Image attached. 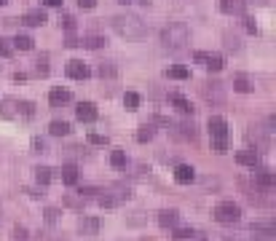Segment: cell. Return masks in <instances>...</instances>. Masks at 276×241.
<instances>
[{
    "instance_id": "cell-1",
    "label": "cell",
    "mask_w": 276,
    "mask_h": 241,
    "mask_svg": "<svg viewBox=\"0 0 276 241\" xmlns=\"http://www.w3.org/2000/svg\"><path fill=\"white\" fill-rule=\"evenodd\" d=\"M113 30L126 40H139L148 35L145 22L139 16H134V14H118V16H113Z\"/></svg>"
},
{
    "instance_id": "cell-2",
    "label": "cell",
    "mask_w": 276,
    "mask_h": 241,
    "mask_svg": "<svg viewBox=\"0 0 276 241\" xmlns=\"http://www.w3.org/2000/svg\"><path fill=\"white\" fill-rule=\"evenodd\" d=\"M188 40H190V32H188V27L180 24V22H172V24H167V27L161 30V43H164V48H169V51L185 48Z\"/></svg>"
},
{
    "instance_id": "cell-3",
    "label": "cell",
    "mask_w": 276,
    "mask_h": 241,
    "mask_svg": "<svg viewBox=\"0 0 276 241\" xmlns=\"http://www.w3.org/2000/svg\"><path fill=\"white\" fill-rule=\"evenodd\" d=\"M209 134H212V150L223 155L228 150V123H225V118L212 115L209 118Z\"/></svg>"
},
{
    "instance_id": "cell-4",
    "label": "cell",
    "mask_w": 276,
    "mask_h": 241,
    "mask_svg": "<svg viewBox=\"0 0 276 241\" xmlns=\"http://www.w3.org/2000/svg\"><path fill=\"white\" fill-rule=\"evenodd\" d=\"M215 220L223 225H233L242 220V209H239V204H233V201H223V204H217L215 207Z\"/></svg>"
},
{
    "instance_id": "cell-5",
    "label": "cell",
    "mask_w": 276,
    "mask_h": 241,
    "mask_svg": "<svg viewBox=\"0 0 276 241\" xmlns=\"http://www.w3.org/2000/svg\"><path fill=\"white\" fill-rule=\"evenodd\" d=\"M196 62H204L212 73H217V70H223V57L220 54H204V51H196Z\"/></svg>"
},
{
    "instance_id": "cell-6",
    "label": "cell",
    "mask_w": 276,
    "mask_h": 241,
    "mask_svg": "<svg viewBox=\"0 0 276 241\" xmlns=\"http://www.w3.org/2000/svg\"><path fill=\"white\" fill-rule=\"evenodd\" d=\"M67 75L75 80H86L89 78V67L81 62V59H73V62H67Z\"/></svg>"
},
{
    "instance_id": "cell-7",
    "label": "cell",
    "mask_w": 276,
    "mask_h": 241,
    "mask_svg": "<svg viewBox=\"0 0 276 241\" xmlns=\"http://www.w3.org/2000/svg\"><path fill=\"white\" fill-rule=\"evenodd\" d=\"M75 115H78V120H83V123H92V120H97V107H94L92 102H81L78 110H75Z\"/></svg>"
},
{
    "instance_id": "cell-8",
    "label": "cell",
    "mask_w": 276,
    "mask_h": 241,
    "mask_svg": "<svg viewBox=\"0 0 276 241\" xmlns=\"http://www.w3.org/2000/svg\"><path fill=\"white\" fill-rule=\"evenodd\" d=\"M174 180H177L180 185L193 182V180H196V169H193V166H188V164H180V166L174 169Z\"/></svg>"
},
{
    "instance_id": "cell-9",
    "label": "cell",
    "mask_w": 276,
    "mask_h": 241,
    "mask_svg": "<svg viewBox=\"0 0 276 241\" xmlns=\"http://www.w3.org/2000/svg\"><path fill=\"white\" fill-rule=\"evenodd\" d=\"M244 8H247V0H220V11L223 14H244Z\"/></svg>"
},
{
    "instance_id": "cell-10",
    "label": "cell",
    "mask_w": 276,
    "mask_h": 241,
    "mask_svg": "<svg viewBox=\"0 0 276 241\" xmlns=\"http://www.w3.org/2000/svg\"><path fill=\"white\" fill-rule=\"evenodd\" d=\"M236 161H239V164H242V166H258L260 164V155H258V150H239V153H236Z\"/></svg>"
},
{
    "instance_id": "cell-11",
    "label": "cell",
    "mask_w": 276,
    "mask_h": 241,
    "mask_svg": "<svg viewBox=\"0 0 276 241\" xmlns=\"http://www.w3.org/2000/svg\"><path fill=\"white\" fill-rule=\"evenodd\" d=\"M180 220V214L174 212V209H164V212H158V225L161 228H174Z\"/></svg>"
},
{
    "instance_id": "cell-12",
    "label": "cell",
    "mask_w": 276,
    "mask_h": 241,
    "mask_svg": "<svg viewBox=\"0 0 276 241\" xmlns=\"http://www.w3.org/2000/svg\"><path fill=\"white\" fill-rule=\"evenodd\" d=\"M255 185H258V188H263V190H274L276 177L271 172H258V174H255Z\"/></svg>"
},
{
    "instance_id": "cell-13",
    "label": "cell",
    "mask_w": 276,
    "mask_h": 241,
    "mask_svg": "<svg viewBox=\"0 0 276 241\" xmlns=\"http://www.w3.org/2000/svg\"><path fill=\"white\" fill-rule=\"evenodd\" d=\"M70 99H73V94H70L67 89H54V91L48 94V102H51L54 107H59V105L70 102Z\"/></svg>"
},
{
    "instance_id": "cell-14",
    "label": "cell",
    "mask_w": 276,
    "mask_h": 241,
    "mask_svg": "<svg viewBox=\"0 0 276 241\" xmlns=\"http://www.w3.org/2000/svg\"><path fill=\"white\" fill-rule=\"evenodd\" d=\"M201 91H204V97L212 99V102H223V86H220V83H207Z\"/></svg>"
},
{
    "instance_id": "cell-15",
    "label": "cell",
    "mask_w": 276,
    "mask_h": 241,
    "mask_svg": "<svg viewBox=\"0 0 276 241\" xmlns=\"http://www.w3.org/2000/svg\"><path fill=\"white\" fill-rule=\"evenodd\" d=\"M233 89L236 91H242V94H247V91H252V83H249V78L244 73H236L233 75Z\"/></svg>"
},
{
    "instance_id": "cell-16",
    "label": "cell",
    "mask_w": 276,
    "mask_h": 241,
    "mask_svg": "<svg viewBox=\"0 0 276 241\" xmlns=\"http://www.w3.org/2000/svg\"><path fill=\"white\" fill-rule=\"evenodd\" d=\"M46 22V14L38 8V11H27L24 14V24H30V27H41V24Z\"/></svg>"
},
{
    "instance_id": "cell-17",
    "label": "cell",
    "mask_w": 276,
    "mask_h": 241,
    "mask_svg": "<svg viewBox=\"0 0 276 241\" xmlns=\"http://www.w3.org/2000/svg\"><path fill=\"white\" fill-rule=\"evenodd\" d=\"M169 102H172L174 107L180 110V113H185V115H188V113H193V105H190L185 97H180V94H172V97H169Z\"/></svg>"
},
{
    "instance_id": "cell-18",
    "label": "cell",
    "mask_w": 276,
    "mask_h": 241,
    "mask_svg": "<svg viewBox=\"0 0 276 241\" xmlns=\"http://www.w3.org/2000/svg\"><path fill=\"white\" fill-rule=\"evenodd\" d=\"M174 134L183 137V139H196V126L193 123H177V126H174Z\"/></svg>"
},
{
    "instance_id": "cell-19",
    "label": "cell",
    "mask_w": 276,
    "mask_h": 241,
    "mask_svg": "<svg viewBox=\"0 0 276 241\" xmlns=\"http://www.w3.org/2000/svg\"><path fill=\"white\" fill-rule=\"evenodd\" d=\"M78 228H81V233H97L99 230V220H94V217H83L81 223H78Z\"/></svg>"
},
{
    "instance_id": "cell-20",
    "label": "cell",
    "mask_w": 276,
    "mask_h": 241,
    "mask_svg": "<svg viewBox=\"0 0 276 241\" xmlns=\"http://www.w3.org/2000/svg\"><path fill=\"white\" fill-rule=\"evenodd\" d=\"M48 129H51L54 137H64V134L70 132V123H67V120H51V126H48Z\"/></svg>"
},
{
    "instance_id": "cell-21",
    "label": "cell",
    "mask_w": 276,
    "mask_h": 241,
    "mask_svg": "<svg viewBox=\"0 0 276 241\" xmlns=\"http://www.w3.org/2000/svg\"><path fill=\"white\" fill-rule=\"evenodd\" d=\"M62 182L64 185H75V182H78V169H75V166H64L62 169Z\"/></svg>"
},
{
    "instance_id": "cell-22",
    "label": "cell",
    "mask_w": 276,
    "mask_h": 241,
    "mask_svg": "<svg viewBox=\"0 0 276 241\" xmlns=\"http://www.w3.org/2000/svg\"><path fill=\"white\" fill-rule=\"evenodd\" d=\"M81 46H86V48H99V46H105V38H99V35H83Z\"/></svg>"
},
{
    "instance_id": "cell-23",
    "label": "cell",
    "mask_w": 276,
    "mask_h": 241,
    "mask_svg": "<svg viewBox=\"0 0 276 241\" xmlns=\"http://www.w3.org/2000/svg\"><path fill=\"white\" fill-rule=\"evenodd\" d=\"M110 164H113L115 169H123L126 166V153H123V150H113V153H110Z\"/></svg>"
},
{
    "instance_id": "cell-24",
    "label": "cell",
    "mask_w": 276,
    "mask_h": 241,
    "mask_svg": "<svg viewBox=\"0 0 276 241\" xmlns=\"http://www.w3.org/2000/svg\"><path fill=\"white\" fill-rule=\"evenodd\" d=\"M153 137H155V129L150 126V123H142L139 132H137V139H139V142H148V139H153Z\"/></svg>"
},
{
    "instance_id": "cell-25",
    "label": "cell",
    "mask_w": 276,
    "mask_h": 241,
    "mask_svg": "<svg viewBox=\"0 0 276 241\" xmlns=\"http://www.w3.org/2000/svg\"><path fill=\"white\" fill-rule=\"evenodd\" d=\"M123 105H126V110H137L139 107V94L137 91H126L123 94Z\"/></svg>"
},
{
    "instance_id": "cell-26",
    "label": "cell",
    "mask_w": 276,
    "mask_h": 241,
    "mask_svg": "<svg viewBox=\"0 0 276 241\" xmlns=\"http://www.w3.org/2000/svg\"><path fill=\"white\" fill-rule=\"evenodd\" d=\"M14 46L22 48V51H30V48H32V38H30V35H16V38H14Z\"/></svg>"
},
{
    "instance_id": "cell-27",
    "label": "cell",
    "mask_w": 276,
    "mask_h": 241,
    "mask_svg": "<svg viewBox=\"0 0 276 241\" xmlns=\"http://www.w3.org/2000/svg\"><path fill=\"white\" fill-rule=\"evenodd\" d=\"M167 75H169V78H174V80H188L190 78V73L185 67H169Z\"/></svg>"
},
{
    "instance_id": "cell-28",
    "label": "cell",
    "mask_w": 276,
    "mask_h": 241,
    "mask_svg": "<svg viewBox=\"0 0 276 241\" xmlns=\"http://www.w3.org/2000/svg\"><path fill=\"white\" fill-rule=\"evenodd\" d=\"M35 180H38L41 185H48V180H51V169H48V166H38V169H35Z\"/></svg>"
},
{
    "instance_id": "cell-29",
    "label": "cell",
    "mask_w": 276,
    "mask_h": 241,
    "mask_svg": "<svg viewBox=\"0 0 276 241\" xmlns=\"http://www.w3.org/2000/svg\"><path fill=\"white\" fill-rule=\"evenodd\" d=\"M97 75H99V78H115V67L110 62H105V64H99Z\"/></svg>"
},
{
    "instance_id": "cell-30",
    "label": "cell",
    "mask_w": 276,
    "mask_h": 241,
    "mask_svg": "<svg viewBox=\"0 0 276 241\" xmlns=\"http://www.w3.org/2000/svg\"><path fill=\"white\" fill-rule=\"evenodd\" d=\"M196 230L193 228H177L174 230V241H183V239H190V236H193Z\"/></svg>"
},
{
    "instance_id": "cell-31",
    "label": "cell",
    "mask_w": 276,
    "mask_h": 241,
    "mask_svg": "<svg viewBox=\"0 0 276 241\" xmlns=\"http://www.w3.org/2000/svg\"><path fill=\"white\" fill-rule=\"evenodd\" d=\"M11 54H14V48L8 46V40L0 38V57H11Z\"/></svg>"
},
{
    "instance_id": "cell-32",
    "label": "cell",
    "mask_w": 276,
    "mask_h": 241,
    "mask_svg": "<svg viewBox=\"0 0 276 241\" xmlns=\"http://www.w3.org/2000/svg\"><path fill=\"white\" fill-rule=\"evenodd\" d=\"M89 142L92 145H107V137H105V134H89Z\"/></svg>"
},
{
    "instance_id": "cell-33",
    "label": "cell",
    "mask_w": 276,
    "mask_h": 241,
    "mask_svg": "<svg viewBox=\"0 0 276 241\" xmlns=\"http://www.w3.org/2000/svg\"><path fill=\"white\" fill-rule=\"evenodd\" d=\"M59 24H62L64 30H73V27H75V19H73V16H67V14H64V16H59Z\"/></svg>"
},
{
    "instance_id": "cell-34",
    "label": "cell",
    "mask_w": 276,
    "mask_h": 241,
    "mask_svg": "<svg viewBox=\"0 0 276 241\" xmlns=\"http://www.w3.org/2000/svg\"><path fill=\"white\" fill-rule=\"evenodd\" d=\"M14 241H27V230L16 225V228H14Z\"/></svg>"
},
{
    "instance_id": "cell-35",
    "label": "cell",
    "mask_w": 276,
    "mask_h": 241,
    "mask_svg": "<svg viewBox=\"0 0 276 241\" xmlns=\"http://www.w3.org/2000/svg\"><path fill=\"white\" fill-rule=\"evenodd\" d=\"M48 57H41V59H38V73H41V75H46L48 73Z\"/></svg>"
},
{
    "instance_id": "cell-36",
    "label": "cell",
    "mask_w": 276,
    "mask_h": 241,
    "mask_svg": "<svg viewBox=\"0 0 276 241\" xmlns=\"http://www.w3.org/2000/svg\"><path fill=\"white\" fill-rule=\"evenodd\" d=\"M32 148H35V153H43V150H46V142L35 137V139H32Z\"/></svg>"
},
{
    "instance_id": "cell-37",
    "label": "cell",
    "mask_w": 276,
    "mask_h": 241,
    "mask_svg": "<svg viewBox=\"0 0 276 241\" xmlns=\"http://www.w3.org/2000/svg\"><path fill=\"white\" fill-rule=\"evenodd\" d=\"M78 6H81V8H86V11H92V8L97 6V0H78Z\"/></svg>"
},
{
    "instance_id": "cell-38",
    "label": "cell",
    "mask_w": 276,
    "mask_h": 241,
    "mask_svg": "<svg viewBox=\"0 0 276 241\" xmlns=\"http://www.w3.org/2000/svg\"><path fill=\"white\" fill-rule=\"evenodd\" d=\"M204 241H230L228 236H220V233H212V236H204Z\"/></svg>"
},
{
    "instance_id": "cell-39",
    "label": "cell",
    "mask_w": 276,
    "mask_h": 241,
    "mask_svg": "<svg viewBox=\"0 0 276 241\" xmlns=\"http://www.w3.org/2000/svg\"><path fill=\"white\" fill-rule=\"evenodd\" d=\"M225 40H228V43H225L228 48H233V51L239 48V38H230V35H225Z\"/></svg>"
},
{
    "instance_id": "cell-40",
    "label": "cell",
    "mask_w": 276,
    "mask_h": 241,
    "mask_svg": "<svg viewBox=\"0 0 276 241\" xmlns=\"http://www.w3.org/2000/svg\"><path fill=\"white\" fill-rule=\"evenodd\" d=\"M244 22H247V24H244V27H247L249 32H258V27H255V19H244Z\"/></svg>"
},
{
    "instance_id": "cell-41",
    "label": "cell",
    "mask_w": 276,
    "mask_h": 241,
    "mask_svg": "<svg viewBox=\"0 0 276 241\" xmlns=\"http://www.w3.org/2000/svg\"><path fill=\"white\" fill-rule=\"evenodd\" d=\"M46 214H48V223H54V220H57V209H48Z\"/></svg>"
},
{
    "instance_id": "cell-42",
    "label": "cell",
    "mask_w": 276,
    "mask_h": 241,
    "mask_svg": "<svg viewBox=\"0 0 276 241\" xmlns=\"http://www.w3.org/2000/svg\"><path fill=\"white\" fill-rule=\"evenodd\" d=\"M46 6H62V0H43Z\"/></svg>"
},
{
    "instance_id": "cell-43",
    "label": "cell",
    "mask_w": 276,
    "mask_h": 241,
    "mask_svg": "<svg viewBox=\"0 0 276 241\" xmlns=\"http://www.w3.org/2000/svg\"><path fill=\"white\" fill-rule=\"evenodd\" d=\"M118 3H123V6H126V3H134V0H118Z\"/></svg>"
},
{
    "instance_id": "cell-44",
    "label": "cell",
    "mask_w": 276,
    "mask_h": 241,
    "mask_svg": "<svg viewBox=\"0 0 276 241\" xmlns=\"http://www.w3.org/2000/svg\"><path fill=\"white\" fill-rule=\"evenodd\" d=\"M3 3H6V0H0V6H3Z\"/></svg>"
}]
</instances>
